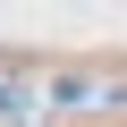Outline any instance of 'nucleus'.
I'll return each instance as SVG.
<instances>
[{
	"label": "nucleus",
	"mask_w": 127,
	"mask_h": 127,
	"mask_svg": "<svg viewBox=\"0 0 127 127\" xmlns=\"http://www.w3.org/2000/svg\"><path fill=\"white\" fill-rule=\"evenodd\" d=\"M0 110H17V93H9V85H0Z\"/></svg>",
	"instance_id": "obj_1"
}]
</instances>
